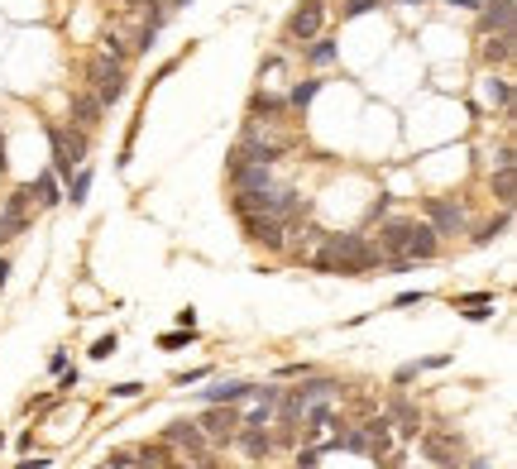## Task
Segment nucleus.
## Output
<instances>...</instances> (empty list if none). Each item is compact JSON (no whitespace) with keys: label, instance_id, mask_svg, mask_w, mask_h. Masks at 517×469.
Here are the masks:
<instances>
[{"label":"nucleus","instance_id":"f257e3e1","mask_svg":"<svg viewBox=\"0 0 517 469\" xmlns=\"http://www.w3.org/2000/svg\"><path fill=\"white\" fill-rule=\"evenodd\" d=\"M311 264L321 273H369V269H383V254L364 240V235H321V249L311 254Z\"/></svg>","mask_w":517,"mask_h":469},{"label":"nucleus","instance_id":"f03ea898","mask_svg":"<svg viewBox=\"0 0 517 469\" xmlns=\"http://www.w3.org/2000/svg\"><path fill=\"white\" fill-rule=\"evenodd\" d=\"M374 249L383 254V264H388V259L426 264V259L441 254V235H436L426 220H393V225L379 230V244H374Z\"/></svg>","mask_w":517,"mask_h":469},{"label":"nucleus","instance_id":"7ed1b4c3","mask_svg":"<svg viewBox=\"0 0 517 469\" xmlns=\"http://www.w3.org/2000/svg\"><path fill=\"white\" fill-rule=\"evenodd\" d=\"M87 144H92V134H82V129H58V125H48V149H53V178H72V168H82V163H87Z\"/></svg>","mask_w":517,"mask_h":469},{"label":"nucleus","instance_id":"20e7f679","mask_svg":"<svg viewBox=\"0 0 517 469\" xmlns=\"http://www.w3.org/2000/svg\"><path fill=\"white\" fill-rule=\"evenodd\" d=\"M87 82H92V96L101 101V105H115L120 96H125V67L120 63H110V58H92L87 63Z\"/></svg>","mask_w":517,"mask_h":469},{"label":"nucleus","instance_id":"39448f33","mask_svg":"<svg viewBox=\"0 0 517 469\" xmlns=\"http://www.w3.org/2000/svg\"><path fill=\"white\" fill-rule=\"evenodd\" d=\"M335 393H340V383H335V378H311L307 374V378H302V388H293V393H288V397H278V402H283V417H302L307 407L330 402Z\"/></svg>","mask_w":517,"mask_h":469},{"label":"nucleus","instance_id":"423d86ee","mask_svg":"<svg viewBox=\"0 0 517 469\" xmlns=\"http://www.w3.org/2000/svg\"><path fill=\"white\" fill-rule=\"evenodd\" d=\"M197 431H202L207 446H230L235 431H240V412H235V407H211L207 417L197 421Z\"/></svg>","mask_w":517,"mask_h":469},{"label":"nucleus","instance_id":"0eeeda50","mask_svg":"<svg viewBox=\"0 0 517 469\" xmlns=\"http://www.w3.org/2000/svg\"><path fill=\"white\" fill-rule=\"evenodd\" d=\"M321 29H326V0H302L288 19V39H297V43H311Z\"/></svg>","mask_w":517,"mask_h":469},{"label":"nucleus","instance_id":"6e6552de","mask_svg":"<svg viewBox=\"0 0 517 469\" xmlns=\"http://www.w3.org/2000/svg\"><path fill=\"white\" fill-rule=\"evenodd\" d=\"M426 225H431L436 235H460V230H465V206H460V201L431 196V201H426Z\"/></svg>","mask_w":517,"mask_h":469},{"label":"nucleus","instance_id":"1a4fd4ad","mask_svg":"<svg viewBox=\"0 0 517 469\" xmlns=\"http://www.w3.org/2000/svg\"><path fill=\"white\" fill-rule=\"evenodd\" d=\"M283 230H288V220H278V216H244V235H249L254 244L278 249V244H283Z\"/></svg>","mask_w":517,"mask_h":469},{"label":"nucleus","instance_id":"9d476101","mask_svg":"<svg viewBox=\"0 0 517 469\" xmlns=\"http://www.w3.org/2000/svg\"><path fill=\"white\" fill-rule=\"evenodd\" d=\"M230 187L264 191V187H273V173H268V163H240V168H230Z\"/></svg>","mask_w":517,"mask_h":469},{"label":"nucleus","instance_id":"9b49d317","mask_svg":"<svg viewBox=\"0 0 517 469\" xmlns=\"http://www.w3.org/2000/svg\"><path fill=\"white\" fill-rule=\"evenodd\" d=\"M101 110H105V105H101L92 92H77V96H72V129L92 134V129L101 125Z\"/></svg>","mask_w":517,"mask_h":469},{"label":"nucleus","instance_id":"f8f14e48","mask_svg":"<svg viewBox=\"0 0 517 469\" xmlns=\"http://www.w3.org/2000/svg\"><path fill=\"white\" fill-rule=\"evenodd\" d=\"M460 446H465V441H460L455 431H450V436H426V441H421V450H426V455H431L441 469H465V465H455Z\"/></svg>","mask_w":517,"mask_h":469},{"label":"nucleus","instance_id":"ddd939ff","mask_svg":"<svg viewBox=\"0 0 517 469\" xmlns=\"http://www.w3.org/2000/svg\"><path fill=\"white\" fill-rule=\"evenodd\" d=\"M513 0H494V5H484V14H479V34H513Z\"/></svg>","mask_w":517,"mask_h":469},{"label":"nucleus","instance_id":"4468645a","mask_svg":"<svg viewBox=\"0 0 517 469\" xmlns=\"http://www.w3.org/2000/svg\"><path fill=\"white\" fill-rule=\"evenodd\" d=\"M249 393H254V383L230 378V383H220V388H207V393H202V402H207V407H235V402H244Z\"/></svg>","mask_w":517,"mask_h":469},{"label":"nucleus","instance_id":"2eb2a0df","mask_svg":"<svg viewBox=\"0 0 517 469\" xmlns=\"http://www.w3.org/2000/svg\"><path fill=\"white\" fill-rule=\"evenodd\" d=\"M388 431H398V436H416V431H421V412H416L412 402H403V397H398V402L388 407Z\"/></svg>","mask_w":517,"mask_h":469},{"label":"nucleus","instance_id":"dca6fc26","mask_svg":"<svg viewBox=\"0 0 517 469\" xmlns=\"http://www.w3.org/2000/svg\"><path fill=\"white\" fill-rule=\"evenodd\" d=\"M163 441H173V446H187V450H197V455H207V441H202V431H197V421H173V426L163 431Z\"/></svg>","mask_w":517,"mask_h":469},{"label":"nucleus","instance_id":"f3484780","mask_svg":"<svg viewBox=\"0 0 517 469\" xmlns=\"http://www.w3.org/2000/svg\"><path fill=\"white\" fill-rule=\"evenodd\" d=\"M513 58V34H484V63H508Z\"/></svg>","mask_w":517,"mask_h":469},{"label":"nucleus","instance_id":"a211bd4d","mask_svg":"<svg viewBox=\"0 0 517 469\" xmlns=\"http://www.w3.org/2000/svg\"><path fill=\"white\" fill-rule=\"evenodd\" d=\"M235 436H240V446H244V455H254V460L273 450V441L264 436V426H244V431H235Z\"/></svg>","mask_w":517,"mask_h":469},{"label":"nucleus","instance_id":"6ab92c4d","mask_svg":"<svg viewBox=\"0 0 517 469\" xmlns=\"http://www.w3.org/2000/svg\"><path fill=\"white\" fill-rule=\"evenodd\" d=\"M87 191H92V168L82 163V168L67 178V201H72V206H87Z\"/></svg>","mask_w":517,"mask_h":469},{"label":"nucleus","instance_id":"aec40b11","mask_svg":"<svg viewBox=\"0 0 517 469\" xmlns=\"http://www.w3.org/2000/svg\"><path fill=\"white\" fill-rule=\"evenodd\" d=\"M29 187H34V201H39V206H58V201H63V187H58V178H53V173H43V178H39V183H29Z\"/></svg>","mask_w":517,"mask_h":469},{"label":"nucleus","instance_id":"412c9836","mask_svg":"<svg viewBox=\"0 0 517 469\" xmlns=\"http://www.w3.org/2000/svg\"><path fill=\"white\" fill-rule=\"evenodd\" d=\"M484 96H489V105H498V110H513V87H508L503 77H489V82H484Z\"/></svg>","mask_w":517,"mask_h":469},{"label":"nucleus","instance_id":"4be33fe9","mask_svg":"<svg viewBox=\"0 0 517 469\" xmlns=\"http://www.w3.org/2000/svg\"><path fill=\"white\" fill-rule=\"evenodd\" d=\"M508 225H513V216H508V211H503L498 220H484V225L474 230V244H479V249H484V244H494V240H498V235H503Z\"/></svg>","mask_w":517,"mask_h":469},{"label":"nucleus","instance_id":"5701e85b","mask_svg":"<svg viewBox=\"0 0 517 469\" xmlns=\"http://www.w3.org/2000/svg\"><path fill=\"white\" fill-rule=\"evenodd\" d=\"M283 110H288V96H254V101H249V115H254V120H259V115H283Z\"/></svg>","mask_w":517,"mask_h":469},{"label":"nucleus","instance_id":"b1692460","mask_svg":"<svg viewBox=\"0 0 517 469\" xmlns=\"http://www.w3.org/2000/svg\"><path fill=\"white\" fill-rule=\"evenodd\" d=\"M513 191H517V183H513V168H498V173H494V196H498L503 206H513Z\"/></svg>","mask_w":517,"mask_h":469},{"label":"nucleus","instance_id":"393cba45","mask_svg":"<svg viewBox=\"0 0 517 469\" xmlns=\"http://www.w3.org/2000/svg\"><path fill=\"white\" fill-rule=\"evenodd\" d=\"M307 58H311V67H326V63H335V43H330V39H316V48H311Z\"/></svg>","mask_w":517,"mask_h":469},{"label":"nucleus","instance_id":"a878e982","mask_svg":"<svg viewBox=\"0 0 517 469\" xmlns=\"http://www.w3.org/2000/svg\"><path fill=\"white\" fill-rule=\"evenodd\" d=\"M316 92H321V82H316V77H311V82H297V87L288 92V105H307Z\"/></svg>","mask_w":517,"mask_h":469},{"label":"nucleus","instance_id":"bb28decb","mask_svg":"<svg viewBox=\"0 0 517 469\" xmlns=\"http://www.w3.org/2000/svg\"><path fill=\"white\" fill-rule=\"evenodd\" d=\"M139 460H144V465H158V469H168V465H173L163 446H144V450H139Z\"/></svg>","mask_w":517,"mask_h":469},{"label":"nucleus","instance_id":"cd10ccee","mask_svg":"<svg viewBox=\"0 0 517 469\" xmlns=\"http://www.w3.org/2000/svg\"><path fill=\"white\" fill-rule=\"evenodd\" d=\"M192 340V331H168V335H158V350H182Z\"/></svg>","mask_w":517,"mask_h":469},{"label":"nucleus","instance_id":"c85d7f7f","mask_svg":"<svg viewBox=\"0 0 517 469\" xmlns=\"http://www.w3.org/2000/svg\"><path fill=\"white\" fill-rule=\"evenodd\" d=\"M115 350H120V340H115V335H101V340L92 345V359H110Z\"/></svg>","mask_w":517,"mask_h":469},{"label":"nucleus","instance_id":"c756f323","mask_svg":"<svg viewBox=\"0 0 517 469\" xmlns=\"http://www.w3.org/2000/svg\"><path fill=\"white\" fill-rule=\"evenodd\" d=\"M374 5H383V0H345V14H350V19H359V14H369Z\"/></svg>","mask_w":517,"mask_h":469},{"label":"nucleus","instance_id":"7c9ffc66","mask_svg":"<svg viewBox=\"0 0 517 469\" xmlns=\"http://www.w3.org/2000/svg\"><path fill=\"white\" fill-rule=\"evenodd\" d=\"M19 230H24V220H10V216H0V244H5V240H14Z\"/></svg>","mask_w":517,"mask_h":469},{"label":"nucleus","instance_id":"2f4dec72","mask_svg":"<svg viewBox=\"0 0 517 469\" xmlns=\"http://www.w3.org/2000/svg\"><path fill=\"white\" fill-rule=\"evenodd\" d=\"M110 393H115V397H139V393H144V383H134V378H129V383H115Z\"/></svg>","mask_w":517,"mask_h":469},{"label":"nucleus","instance_id":"473e14b6","mask_svg":"<svg viewBox=\"0 0 517 469\" xmlns=\"http://www.w3.org/2000/svg\"><path fill=\"white\" fill-rule=\"evenodd\" d=\"M105 469H134V455H125V450H115V455L105 460Z\"/></svg>","mask_w":517,"mask_h":469},{"label":"nucleus","instance_id":"72a5a7b5","mask_svg":"<svg viewBox=\"0 0 517 469\" xmlns=\"http://www.w3.org/2000/svg\"><path fill=\"white\" fill-rule=\"evenodd\" d=\"M178 331H197V311H192V306L178 311Z\"/></svg>","mask_w":517,"mask_h":469},{"label":"nucleus","instance_id":"f704fd0d","mask_svg":"<svg viewBox=\"0 0 517 469\" xmlns=\"http://www.w3.org/2000/svg\"><path fill=\"white\" fill-rule=\"evenodd\" d=\"M63 369H67V350H53L48 355V374H63Z\"/></svg>","mask_w":517,"mask_h":469},{"label":"nucleus","instance_id":"c9c22d12","mask_svg":"<svg viewBox=\"0 0 517 469\" xmlns=\"http://www.w3.org/2000/svg\"><path fill=\"white\" fill-rule=\"evenodd\" d=\"M207 374H211L207 364H202V369H187V374H178V388H187V383H202Z\"/></svg>","mask_w":517,"mask_h":469},{"label":"nucleus","instance_id":"e433bc0d","mask_svg":"<svg viewBox=\"0 0 517 469\" xmlns=\"http://www.w3.org/2000/svg\"><path fill=\"white\" fill-rule=\"evenodd\" d=\"M416 302H426V292H403V297H398L393 306H416Z\"/></svg>","mask_w":517,"mask_h":469},{"label":"nucleus","instance_id":"4c0bfd02","mask_svg":"<svg viewBox=\"0 0 517 469\" xmlns=\"http://www.w3.org/2000/svg\"><path fill=\"white\" fill-rule=\"evenodd\" d=\"M465 316H469V321H489L494 311H489V306H465Z\"/></svg>","mask_w":517,"mask_h":469},{"label":"nucleus","instance_id":"58836bf2","mask_svg":"<svg viewBox=\"0 0 517 469\" xmlns=\"http://www.w3.org/2000/svg\"><path fill=\"white\" fill-rule=\"evenodd\" d=\"M316 460H321V450H302V455H297V465H302V469H311Z\"/></svg>","mask_w":517,"mask_h":469},{"label":"nucleus","instance_id":"ea45409f","mask_svg":"<svg viewBox=\"0 0 517 469\" xmlns=\"http://www.w3.org/2000/svg\"><path fill=\"white\" fill-rule=\"evenodd\" d=\"M445 5H460V10H484L489 0H445Z\"/></svg>","mask_w":517,"mask_h":469},{"label":"nucleus","instance_id":"a19ab883","mask_svg":"<svg viewBox=\"0 0 517 469\" xmlns=\"http://www.w3.org/2000/svg\"><path fill=\"white\" fill-rule=\"evenodd\" d=\"M10 282V259H0V287Z\"/></svg>","mask_w":517,"mask_h":469},{"label":"nucleus","instance_id":"79ce46f5","mask_svg":"<svg viewBox=\"0 0 517 469\" xmlns=\"http://www.w3.org/2000/svg\"><path fill=\"white\" fill-rule=\"evenodd\" d=\"M5 168H10V158H5V139H0V173H5Z\"/></svg>","mask_w":517,"mask_h":469},{"label":"nucleus","instance_id":"37998d69","mask_svg":"<svg viewBox=\"0 0 517 469\" xmlns=\"http://www.w3.org/2000/svg\"><path fill=\"white\" fill-rule=\"evenodd\" d=\"M465 469H489V460H469V465H465Z\"/></svg>","mask_w":517,"mask_h":469},{"label":"nucleus","instance_id":"c03bdc74","mask_svg":"<svg viewBox=\"0 0 517 469\" xmlns=\"http://www.w3.org/2000/svg\"><path fill=\"white\" fill-rule=\"evenodd\" d=\"M182 5H192V0H168V10H182Z\"/></svg>","mask_w":517,"mask_h":469},{"label":"nucleus","instance_id":"a18cd8bd","mask_svg":"<svg viewBox=\"0 0 517 469\" xmlns=\"http://www.w3.org/2000/svg\"><path fill=\"white\" fill-rule=\"evenodd\" d=\"M125 5H149V0H125Z\"/></svg>","mask_w":517,"mask_h":469},{"label":"nucleus","instance_id":"49530a36","mask_svg":"<svg viewBox=\"0 0 517 469\" xmlns=\"http://www.w3.org/2000/svg\"><path fill=\"white\" fill-rule=\"evenodd\" d=\"M398 5H421V0H398Z\"/></svg>","mask_w":517,"mask_h":469},{"label":"nucleus","instance_id":"de8ad7c7","mask_svg":"<svg viewBox=\"0 0 517 469\" xmlns=\"http://www.w3.org/2000/svg\"><path fill=\"white\" fill-rule=\"evenodd\" d=\"M0 446H5V436H0Z\"/></svg>","mask_w":517,"mask_h":469}]
</instances>
